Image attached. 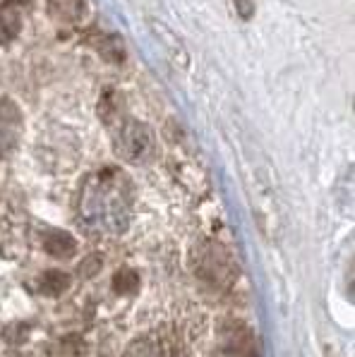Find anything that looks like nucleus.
Wrapping results in <instances>:
<instances>
[{
  "mask_svg": "<svg viewBox=\"0 0 355 357\" xmlns=\"http://www.w3.org/2000/svg\"><path fill=\"white\" fill-rule=\"evenodd\" d=\"M68 288H70V276L65 271L53 268V271H46L41 276V290L46 295H63Z\"/></svg>",
  "mask_w": 355,
  "mask_h": 357,
  "instance_id": "9",
  "label": "nucleus"
},
{
  "mask_svg": "<svg viewBox=\"0 0 355 357\" xmlns=\"http://www.w3.org/2000/svg\"><path fill=\"white\" fill-rule=\"evenodd\" d=\"M216 355L218 357H257L252 331L240 321L226 324L221 336H218Z\"/></svg>",
  "mask_w": 355,
  "mask_h": 357,
  "instance_id": "3",
  "label": "nucleus"
},
{
  "mask_svg": "<svg viewBox=\"0 0 355 357\" xmlns=\"http://www.w3.org/2000/svg\"><path fill=\"white\" fill-rule=\"evenodd\" d=\"M22 31V17L13 5H0V46L17 38Z\"/></svg>",
  "mask_w": 355,
  "mask_h": 357,
  "instance_id": "7",
  "label": "nucleus"
},
{
  "mask_svg": "<svg viewBox=\"0 0 355 357\" xmlns=\"http://www.w3.org/2000/svg\"><path fill=\"white\" fill-rule=\"evenodd\" d=\"M197 271L202 278H206L209 283H226L233 276V261L228 257V252L221 245H206L202 250V259L197 264Z\"/></svg>",
  "mask_w": 355,
  "mask_h": 357,
  "instance_id": "4",
  "label": "nucleus"
},
{
  "mask_svg": "<svg viewBox=\"0 0 355 357\" xmlns=\"http://www.w3.org/2000/svg\"><path fill=\"white\" fill-rule=\"evenodd\" d=\"M46 10L58 24H77L84 17V0H46Z\"/></svg>",
  "mask_w": 355,
  "mask_h": 357,
  "instance_id": "6",
  "label": "nucleus"
},
{
  "mask_svg": "<svg viewBox=\"0 0 355 357\" xmlns=\"http://www.w3.org/2000/svg\"><path fill=\"white\" fill-rule=\"evenodd\" d=\"M151 132L144 123L137 120H123L116 130V151L125 161L130 163H142L149 158L151 153Z\"/></svg>",
  "mask_w": 355,
  "mask_h": 357,
  "instance_id": "2",
  "label": "nucleus"
},
{
  "mask_svg": "<svg viewBox=\"0 0 355 357\" xmlns=\"http://www.w3.org/2000/svg\"><path fill=\"white\" fill-rule=\"evenodd\" d=\"M43 247H46V252L51 257H58V259H68V257L75 255V250H77V243H75L73 235L56 230V233L46 235V243H43Z\"/></svg>",
  "mask_w": 355,
  "mask_h": 357,
  "instance_id": "8",
  "label": "nucleus"
},
{
  "mask_svg": "<svg viewBox=\"0 0 355 357\" xmlns=\"http://www.w3.org/2000/svg\"><path fill=\"white\" fill-rule=\"evenodd\" d=\"M22 130V115L15 103L0 98V153H5L17 142Z\"/></svg>",
  "mask_w": 355,
  "mask_h": 357,
  "instance_id": "5",
  "label": "nucleus"
},
{
  "mask_svg": "<svg viewBox=\"0 0 355 357\" xmlns=\"http://www.w3.org/2000/svg\"><path fill=\"white\" fill-rule=\"evenodd\" d=\"M128 357H176V350L168 343H135V348L130 350Z\"/></svg>",
  "mask_w": 355,
  "mask_h": 357,
  "instance_id": "10",
  "label": "nucleus"
},
{
  "mask_svg": "<svg viewBox=\"0 0 355 357\" xmlns=\"http://www.w3.org/2000/svg\"><path fill=\"white\" fill-rule=\"evenodd\" d=\"M133 190L130 180L116 168H103L86 180L82 190L80 218L94 235H118L128 228Z\"/></svg>",
  "mask_w": 355,
  "mask_h": 357,
  "instance_id": "1",
  "label": "nucleus"
},
{
  "mask_svg": "<svg viewBox=\"0 0 355 357\" xmlns=\"http://www.w3.org/2000/svg\"><path fill=\"white\" fill-rule=\"evenodd\" d=\"M8 3H15V5H20V3H29V0H8Z\"/></svg>",
  "mask_w": 355,
  "mask_h": 357,
  "instance_id": "12",
  "label": "nucleus"
},
{
  "mask_svg": "<svg viewBox=\"0 0 355 357\" xmlns=\"http://www.w3.org/2000/svg\"><path fill=\"white\" fill-rule=\"evenodd\" d=\"M137 285H139V276H137V271H133V268H120L116 276H113V288H116L118 295L135 293Z\"/></svg>",
  "mask_w": 355,
  "mask_h": 357,
  "instance_id": "11",
  "label": "nucleus"
}]
</instances>
